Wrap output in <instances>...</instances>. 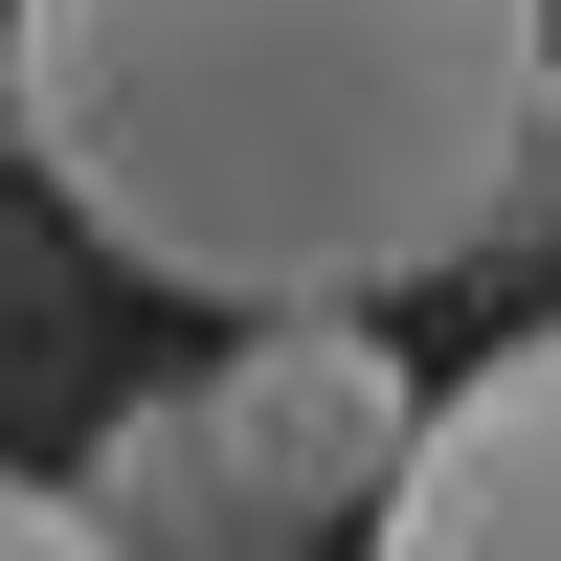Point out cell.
<instances>
[{
	"label": "cell",
	"mask_w": 561,
	"mask_h": 561,
	"mask_svg": "<svg viewBox=\"0 0 561 561\" xmlns=\"http://www.w3.org/2000/svg\"><path fill=\"white\" fill-rule=\"evenodd\" d=\"M68 494H90V517H113L135 561H293V539L248 517V472H225V427H203V382H180V404H113Z\"/></svg>",
	"instance_id": "cell-4"
},
{
	"label": "cell",
	"mask_w": 561,
	"mask_h": 561,
	"mask_svg": "<svg viewBox=\"0 0 561 561\" xmlns=\"http://www.w3.org/2000/svg\"><path fill=\"white\" fill-rule=\"evenodd\" d=\"M0 561H135L90 494H45V472H0Z\"/></svg>",
	"instance_id": "cell-5"
},
{
	"label": "cell",
	"mask_w": 561,
	"mask_h": 561,
	"mask_svg": "<svg viewBox=\"0 0 561 561\" xmlns=\"http://www.w3.org/2000/svg\"><path fill=\"white\" fill-rule=\"evenodd\" d=\"M0 158H23V23H0Z\"/></svg>",
	"instance_id": "cell-6"
},
{
	"label": "cell",
	"mask_w": 561,
	"mask_h": 561,
	"mask_svg": "<svg viewBox=\"0 0 561 561\" xmlns=\"http://www.w3.org/2000/svg\"><path fill=\"white\" fill-rule=\"evenodd\" d=\"M203 427H225V472H248V517L314 561V539H359V517L404 494V449H427V382L382 359V314H225Z\"/></svg>",
	"instance_id": "cell-2"
},
{
	"label": "cell",
	"mask_w": 561,
	"mask_h": 561,
	"mask_svg": "<svg viewBox=\"0 0 561 561\" xmlns=\"http://www.w3.org/2000/svg\"><path fill=\"white\" fill-rule=\"evenodd\" d=\"M23 158L180 314H382L561 180V0H0Z\"/></svg>",
	"instance_id": "cell-1"
},
{
	"label": "cell",
	"mask_w": 561,
	"mask_h": 561,
	"mask_svg": "<svg viewBox=\"0 0 561 561\" xmlns=\"http://www.w3.org/2000/svg\"><path fill=\"white\" fill-rule=\"evenodd\" d=\"M359 561H561V314L494 337L472 382H427V449L359 517Z\"/></svg>",
	"instance_id": "cell-3"
}]
</instances>
